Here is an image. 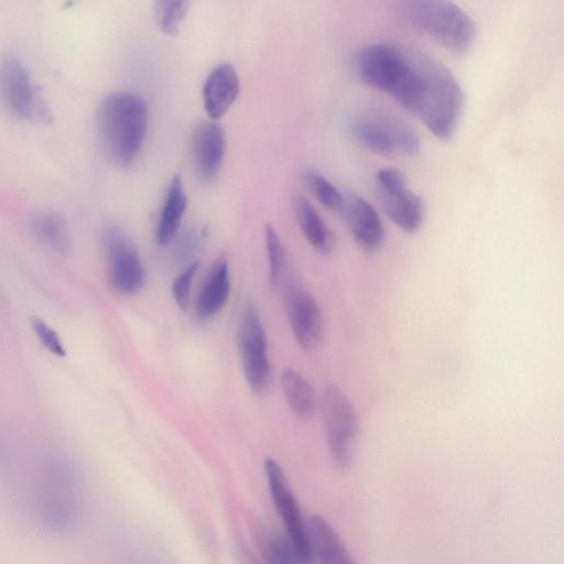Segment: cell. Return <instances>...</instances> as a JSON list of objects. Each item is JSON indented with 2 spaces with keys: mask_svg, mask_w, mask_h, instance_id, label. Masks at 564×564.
Wrapping results in <instances>:
<instances>
[{
  "mask_svg": "<svg viewBox=\"0 0 564 564\" xmlns=\"http://www.w3.org/2000/svg\"><path fill=\"white\" fill-rule=\"evenodd\" d=\"M42 476L36 500L40 521L51 531H67L78 518V469L69 459L53 456L44 462Z\"/></svg>",
  "mask_w": 564,
  "mask_h": 564,
  "instance_id": "cell-4",
  "label": "cell"
},
{
  "mask_svg": "<svg viewBox=\"0 0 564 564\" xmlns=\"http://www.w3.org/2000/svg\"><path fill=\"white\" fill-rule=\"evenodd\" d=\"M264 474L269 495L280 517L284 533L293 543L303 564H314L307 521H305L296 497L282 467L271 457L264 460Z\"/></svg>",
  "mask_w": 564,
  "mask_h": 564,
  "instance_id": "cell-8",
  "label": "cell"
},
{
  "mask_svg": "<svg viewBox=\"0 0 564 564\" xmlns=\"http://www.w3.org/2000/svg\"><path fill=\"white\" fill-rule=\"evenodd\" d=\"M402 20L454 53L470 48L476 24L468 13L452 1L409 0L399 3Z\"/></svg>",
  "mask_w": 564,
  "mask_h": 564,
  "instance_id": "cell-3",
  "label": "cell"
},
{
  "mask_svg": "<svg viewBox=\"0 0 564 564\" xmlns=\"http://www.w3.org/2000/svg\"><path fill=\"white\" fill-rule=\"evenodd\" d=\"M303 177L311 193L323 206L340 212L345 196L328 178L315 170H306Z\"/></svg>",
  "mask_w": 564,
  "mask_h": 564,
  "instance_id": "cell-24",
  "label": "cell"
},
{
  "mask_svg": "<svg viewBox=\"0 0 564 564\" xmlns=\"http://www.w3.org/2000/svg\"><path fill=\"white\" fill-rule=\"evenodd\" d=\"M259 551L264 564H303L284 532L264 530L259 535Z\"/></svg>",
  "mask_w": 564,
  "mask_h": 564,
  "instance_id": "cell-23",
  "label": "cell"
},
{
  "mask_svg": "<svg viewBox=\"0 0 564 564\" xmlns=\"http://www.w3.org/2000/svg\"><path fill=\"white\" fill-rule=\"evenodd\" d=\"M189 3L186 1L162 0L155 3V17L162 31L174 35L186 17Z\"/></svg>",
  "mask_w": 564,
  "mask_h": 564,
  "instance_id": "cell-25",
  "label": "cell"
},
{
  "mask_svg": "<svg viewBox=\"0 0 564 564\" xmlns=\"http://www.w3.org/2000/svg\"><path fill=\"white\" fill-rule=\"evenodd\" d=\"M193 160L197 175L212 181L220 171L226 138L223 127L216 121L199 123L193 134Z\"/></svg>",
  "mask_w": 564,
  "mask_h": 564,
  "instance_id": "cell-15",
  "label": "cell"
},
{
  "mask_svg": "<svg viewBox=\"0 0 564 564\" xmlns=\"http://www.w3.org/2000/svg\"><path fill=\"white\" fill-rule=\"evenodd\" d=\"M144 564H158V563H154V562H147Z\"/></svg>",
  "mask_w": 564,
  "mask_h": 564,
  "instance_id": "cell-30",
  "label": "cell"
},
{
  "mask_svg": "<svg viewBox=\"0 0 564 564\" xmlns=\"http://www.w3.org/2000/svg\"><path fill=\"white\" fill-rule=\"evenodd\" d=\"M373 188L386 216L401 230L416 232L424 219V204L421 197L406 187L402 173L392 167L379 170Z\"/></svg>",
  "mask_w": 564,
  "mask_h": 564,
  "instance_id": "cell-9",
  "label": "cell"
},
{
  "mask_svg": "<svg viewBox=\"0 0 564 564\" xmlns=\"http://www.w3.org/2000/svg\"><path fill=\"white\" fill-rule=\"evenodd\" d=\"M149 112L144 99L132 91L107 95L96 113L99 143L115 164L127 166L139 155L148 130Z\"/></svg>",
  "mask_w": 564,
  "mask_h": 564,
  "instance_id": "cell-2",
  "label": "cell"
},
{
  "mask_svg": "<svg viewBox=\"0 0 564 564\" xmlns=\"http://www.w3.org/2000/svg\"><path fill=\"white\" fill-rule=\"evenodd\" d=\"M307 527L314 561L319 564H354L344 542L326 519L314 514L307 520Z\"/></svg>",
  "mask_w": 564,
  "mask_h": 564,
  "instance_id": "cell-18",
  "label": "cell"
},
{
  "mask_svg": "<svg viewBox=\"0 0 564 564\" xmlns=\"http://www.w3.org/2000/svg\"><path fill=\"white\" fill-rule=\"evenodd\" d=\"M286 316L299 346L314 350L324 333V319L315 297L299 282L289 281L283 290Z\"/></svg>",
  "mask_w": 564,
  "mask_h": 564,
  "instance_id": "cell-13",
  "label": "cell"
},
{
  "mask_svg": "<svg viewBox=\"0 0 564 564\" xmlns=\"http://www.w3.org/2000/svg\"><path fill=\"white\" fill-rule=\"evenodd\" d=\"M297 224L311 247L319 253H329L334 246V236L321 215L303 196L293 200Z\"/></svg>",
  "mask_w": 564,
  "mask_h": 564,
  "instance_id": "cell-20",
  "label": "cell"
},
{
  "mask_svg": "<svg viewBox=\"0 0 564 564\" xmlns=\"http://www.w3.org/2000/svg\"><path fill=\"white\" fill-rule=\"evenodd\" d=\"M230 294L229 265L218 259L209 269L198 292L195 311L199 319H210L226 305Z\"/></svg>",
  "mask_w": 564,
  "mask_h": 564,
  "instance_id": "cell-17",
  "label": "cell"
},
{
  "mask_svg": "<svg viewBox=\"0 0 564 564\" xmlns=\"http://www.w3.org/2000/svg\"><path fill=\"white\" fill-rule=\"evenodd\" d=\"M237 348L246 380L257 394L268 391L271 383V365L265 332L256 305L245 303L237 327Z\"/></svg>",
  "mask_w": 564,
  "mask_h": 564,
  "instance_id": "cell-7",
  "label": "cell"
},
{
  "mask_svg": "<svg viewBox=\"0 0 564 564\" xmlns=\"http://www.w3.org/2000/svg\"><path fill=\"white\" fill-rule=\"evenodd\" d=\"M322 421L330 456L337 467L350 466L359 424L354 404L336 384H327L321 399Z\"/></svg>",
  "mask_w": 564,
  "mask_h": 564,
  "instance_id": "cell-6",
  "label": "cell"
},
{
  "mask_svg": "<svg viewBox=\"0 0 564 564\" xmlns=\"http://www.w3.org/2000/svg\"><path fill=\"white\" fill-rule=\"evenodd\" d=\"M0 101L4 109L18 119H45L48 116L28 69L20 58L12 54L0 61Z\"/></svg>",
  "mask_w": 564,
  "mask_h": 564,
  "instance_id": "cell-12",
  "label": "cell"
},
{
  "mask_svg": "<svg viewBox=\"0 0 564 564\" xmlns=\"http://www.w3.org/2000/svg\"><path fill=\"white\" fill-rule=\"evenodd\" d=\"M101 245L108 263L111 288L120 294L138 293L144 284V269L131 237L120 227H107Z\"/></svg>",
  "mask_w": 564,
  "mask_h": 564,
  "instance_id": "cell-10",
  "label": "cell"
},
{
  "mask_svg": "<svg viewBox=\"0 0 564 564\" xmlns=\"http://www.w3.org/2000/svg\"><path fill=\"white\" fill-rule=\"evenodd\" d=\"M198 268L197 261L188 263L172 283V295L181 311L185 312L188 308L191 286Z\"/></svg>",
  "mask_w": 564,
  "mask_h": 564,
  "instance_id": "cell-27",
  "label": "cell"
},
{
  "mask_svg": "<svg viewBox=\"0 0 564 564\" xmlns=\"http://www.w3.org/2000/svg\"><path fill=\"white\" fill-rule=\"evenodd\" d=\"M264 238L269 259V281L271 285H275L284 267V247L279 235L270 225L265 226Z\"/></svg>",
  "mask_w": 564,
  "mask_h": 564,
  "instance_id": "cell-26",
  "label": "cell"
},
{
  "mask_svg": "<svg viewBox=\"0 0 564 564\" xmlns=\"http://www.w3.org/2000/svg\"><path fill=\"white\" fill-rule=\"evenodd\" d=\"M31 324L39 341L47 351L59 358L65 357L66 350L62 339L50 325L36 317L32 319Z\"/></svg>",
  "mask_w": 564,
  "mask_h": 564,
  "instance_id": "cell-28",
  "label": "cell"
},
{
  "mask_svg": "<svg viewBox=\"0 0 564 564\" xmlns=\"http://www.w3.org/2000/svg\"><path fill=\"white\" fill-rule=\"evenodd\" d=\"M280 379L283 394L292 412L301 420L310 419L316 405L311 382L292 368H285L281 372Z\"/></svg>",
  "mask_w": 564,
  "mask_h": 564,
  "instance_id": "cell-21",
  "label": "cell"
},
{
  "mask_svg": "<svg viewBox=\"0 0 564 564\" xmlns=\"http://www.w3.org/2000/svg\"><path fill=\"white\" fill-rule=\"evenodd\" d=\"M32 236L43 246L58 253H65L70 247L68 228L63 218L52 212H41L30 220Z\"/></svg>",
  "mask_w": 564,
  "mask_h": 564,
  "instance_id": "cell-22",
  "label": "cell"
},
{
  "mask_svg": "<svg viewBox=\"0 0 564 564\" xmlns=\"http://www.w3.org/2000/svg\"><path fill=\"white\" fill-rule=\"evenodd\" d=\"M409 58L410 54L394 45L376 43L356 52L354 67L365 85L391 95L408 68Z\"/></svg>",
  "mask_w": 564,
  "mask_h": 564,
  "instance_id": "cell-11",
  "label": "cell"
},
{
  "mask_svg": "<svg viewBox=\"0 0 564 564\" xmlns=\"http://www.w3.org/2000/svg\"><path fill=\"white\" fill-rule=\"evenodd\" d=\"M200 235L195 231H189L184 235L180 240L176 249L178 260H188L199 248Z\"/></svg>",
  "mask_w": 564,
  "mask_h": 564,
  "instance_id": "cell-29",
  "label": "cell"
},
{
  "mask_svg": "<svg viewBox=\"0 0 564 564\" xmlns=\"http://www.w3.org/2000/svg\"><path fill=\"white\" fill-rule=\"evenodd\" d=\"M349 133L365 149L383 156H412L421 148L420 138L410 126L381 113L355 117L349 122Z\"/></svg>",
  "mask_w": 564,
  "mask_h": 564,
  "instance_id": "cell-5",
  "label": "cell"
},
{
  "mask_svg": "<svg viewBox=\"0 0 564 564\" xmlns=\"http://www.w3.org/2000/svg\"><path fill=\"white\" fill-rule=\"evenodd\" d=\"M464 106L463 89L442 63L415 55L414 79L404 108L438 140H451Z\"/></svg>",
  "mask_w": 564,
  "mask_h": 564,
  "instance_id": "cell-1",
  "label": "cell"
},
{
  "mask_svg": "<svg viewBox=\"0 0 564 564\" xmlns=\"http://www.w3.org/2000/svg\"><path fill=\"white\" fill-rule=\"evenodd\" d=\"M187 208V196L181 175H174L170 182L156 227V241L169 245L177 235L181 221Z\"/></svg>",
  "mask_w": 564,
  "mask_h": 564,
  "instance_id": "cell-19",
  "label": "cell"
},
{
  "mask_svg": "<svg viewBox=\"0 0 564 564\" xmlns=\"http://www.w3.org/2000/svg\"><path fill=\"white\" fill-rule=\"evenodd\" d=\"M355 242L365 251L378 250L384 240V227L376 208L364 197H345L340 209Z\"/></svg>",
  "mask_w": 564,
  "mask_h": 564,
  "instance_id": "cell-14",
  "label": "cell"
},
{
  "mask_svg": "<svg viewBox=\"0 0 564 564\" xmlns=\"http://www.w3.org/2000/svg\"><path fill=\"white\" fill-rule=\"evenodd\" d=\"M240 83L235 67L228 63L215 66L203 86V105L212 120L223 117L236 101Z\"/></svg>",
  "mask_w": 564,
  "mask_h": 564,
  "instance_id": "cell-16",
  "label": "cell"
}]
</instances>
